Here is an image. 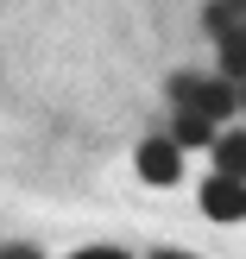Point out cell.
Listing matches in <instances>:
<instances>
[{
  "mask_svg": "<svg viewBox=\"0 0 246 259\" xmlns=\"http://www.w3.org/2000/svg\"><path fill=\"white\" fill-rule=\"evenodd\" d=\"M133 171H139V184H152V190H171L177 177H183V146H177V139H164V133L139 139V152H133Z\"/></svg>",
  "mask_w": 246,
  "mask_h": 259,
  "instance_id": "1",
  "label": "cell"
},
{
  "mask_svg": "<svg viewBox=\"0 0 246 259\" xmlns=\"http://www.w3.org/2000/svg\"><path fill=\"white\" fill-rule=\"evenodd\" d=\"M202 215H209V222H246V177L209 171V184H202Z\"/></svg>",
  "mask_w": 246,
  "mask_h": 259,
  "instance_id": "2",
  "label": "cell"
},
{
  "mask_svg": "<svg viewBox=\"0 0 246 259\" xmlns=\"http://www.w3.org/2000/svg\"><path fill=\"white\" fill-rule=\"evenodd\" d=\"M189 108H196V114H209V120H227V114H240V82H234V76H221V70H215V76H202Z\"/></svg>",
  "mask_w": 246,
  "mask_h": 259,
  "instance_id": "3",
  "label": "cell"
},
{
  "mask_svg": "<svg viewBox=\"0 0 246 259\" xmlns=\"http://www.w3.org/2000/svg\"><path fill=\"white\" fill-rule=\"evenodd\" d=\"M171 139H177L183 152L215 146V120H209V114H196V108H171Z\"/></svg>",
  "mask_w": 246,
  "mask_h": 259,
  "instance_id": "4",
  "label": "cell"
},
{
  "mask_svg": "<svg viewBox=\"0 0 246 259\" xmlns=\"http://www.w3.org/2000/svg\"><path fill=\"white\" fill-rule=\"evenodd\" d=\"M215 171L221 177H246V126H234V133H215Z\"/></svg>",
  "mask_w": 246,
  "mask_h": 259,
  "instance_id": "5",
  "label": "cell"
},
{
  "mask_svg": "<svg viewBox=\"0 0 246 259\" xmlns=\"http://www.w3.org/2000/svg\"><path fill=\"white\" fill-rule=\"evenodd\" d=\"M215 51H221V76L246 82V19H240V25H227V32L215 38Z\"/></svg>",
  "mask_w": 246,
  "mask_h": 259,
  "instance_id": "6",
  "label": "cell"
},
{
  "mask_svg": "<svg viewBox=\"0 0 246 259\" xmlns=\"http://www.w3.org/2000/svg\"><path fill=\"white\" fill-rule=\"evenodd\" d=\"M227 25H240V0H209V7H202V32L221 38Z\"/></svg>",
  "mask_w": 246,
  "mask_h": 259,
  "instance_id": "7",
  "label": "cell"
},
{
  "mask_svg": "<svg viewBox=\"0 0 246 259\" xmlns=\"http://www.w3.org/2000/svg\"><path fill=\"white\" fill-rule=\"evenodd\" d=\"M196 82H202V76H171V108H189V101H196Z\"/></svg>",
  "mask_w": 246,
  "mask_h": 259,
  "instance_id": "8",
  "label": "cell"
},
{
  "mask_svg": "<svg viewBox=\"0 0 246 259\" xmlns=\"http://www.w3.org/2000/svg\"><path fill=\"white\" fill-rule=\"evenodd\" d=\"M0 259H44L38 247H25V240H7V247H0Z\"/></svg>",
  "mask_w": 246,
  "mask_h": 259,
  "instance_id": "9",
  "label": "cell"
},
{
  "mask_svg": "<svg viewBox=\"0 0 246 259\" xmlns=\"http://www.w3.org/2000/svg\"><path fill=\"white\" fill-rule=\"evenodd\" d=\"M70 259H133V253H120V247H82V253H70Z\"/></svg>",
  "mask_w": 246,
  "mask_h": 259,
  "instance_id": "10",
  "label": "cell"
},
{
  "mask_svg": "<svg viewBox=\"0 0 246 259\" xmlns=\"http://www.w3.org/2000/svg\"><path fill=\"white\" fill-rule=\"evenodd\" d=\"M152 259H196V253H183V247H152Z\"/></svg>",
  "mask_w": 246,
  "mask_h": 259,
  "instance_id": "11",
  "label": "cell"
},
{
  "mask_svg": "<svg viewBox=\"0 0 246 259\" xmlns=\"http://www.w3.org/2000/svg\"><path fill=\"white\" fill-rule=\"evenodd\" d=\"M240 120H246V82H240Z\"/></svg>",
  "mask_w": 246,
  "mask_h": 259,
  "instance_id": "12",
  "label": "cell"
},
{
  "mask_svg": "<svg viewBox=\"0 0 246 259\" xmlns=\"http://www.w3.org/2000/svg\"><path fill=\"white\" fill-rule=\"evenodd\" d=\"M240 19H246V0H240Z\"/></svg>",
  "mask_w": 246,
  "mask_h": 259,
  "instance_id": "13",
  "label": "cell"
}]
</instances>
